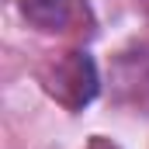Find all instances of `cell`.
<instances>
[{
	"label": "cell",
	"instance_id": "6da1fadb",
	"mask_svg": "<svg viewBox=\"0 0 149 149\" xmlns=\"http://www.w3.org/2000/svg\"><path fill=\"white\" fill-rule=\"evenodd\" d=\"M63 76L70 80V83H63V87H73V90H76L73 108L87 104V101L97 94V70H94V63H90V56H87V52H73V59L66 63ZM63 87H59V90H63Z\"/></svg>",
	"mask_w": 149,
	"mask_h": 149
},
{
	"label": "cell",
	"instance_id": "7a4b0ae2",
	"mask_svg": "<svg viewBox=\"0 0 149 149\" xmlns=\"http://www.w3.org/2000/svg\"><path fill=\"white\" fill-rule=\"evenodd\" d=\"M21 14L42 31H56L66 24L70 7H66V0H21Z\"/></svg>",
	"mask_w": 149,
	"mask_h": 149
}]
</instances>
